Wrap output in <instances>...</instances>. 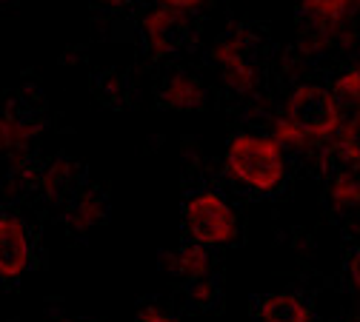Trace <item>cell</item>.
I'll use <instances>...</instances> for the list:
<instances>
[{"label":"cell","instance_id":"6da1fadb","mask_svg":"<svg viewBox=\"0 0 360 322\" xmlns=\"http://www.w3.org/2000/svg\"><path fill=\"white\" fill-rule=\"evenodd\" d=\"M340 106L326 86H297L281 117L272 126V137L283 149H323L340 128Z\"/></svg>","mask_w":360,"mask_h":322},{"label":"cell","instance_id":"7a4b0ae2","mask_svg":"<svg viewBox=\"0 0 360 322\" xmlns=\"http://www.w3.org/2000/svg\"><path fill=\"white\" fill-rule=\"evenodd\" d=\"M226 171L255 194H272L286 180V149L272 134H235L226 146Z\"/></svg>","mask_w":360,"mask_h":322},{"label":"cell","instance_id":"3957f363","mask_svg":"<svg viewBox=\"0 0 360 322\" xmlns=\"http://www.w3.org/2000/svg\"><path fill=\"white\" fill-rule=\"evenodd\" d=\"M184 228L192 243L209 246H229L238 237V217L232 206L217 192L203 189L186 197L184 203Z\"/></svg>","mask_w":360,"mask_h":322},{"label":"cell","instance_id":"277c9868","mask_svg":"<svg viewBox=\"0 0 360 322\" xmlns=\"http://www.w3.org/2000/svg\"><path fill=\"white\" fill-rule=\"evenodd\" d=\"M360 15V0H300V46L321 52Z\"/></svg>","mask_w":360,"mask_h":322},{"label":"cell","instance_id":"5b68a950","mask_svg":"<svg viewBox=\"0 0 360 322\" xmlns=\"http://www.w3.org/2000/svg\"><path fill=\"white\" fill-rule=\"evenodd\" d=\"M141 34H143L146 49L155 58H169V55L184 52L195 40V26H192V18L186 12L158 6L143 18Z\"/></svg>","mask_w":360,"mask_h":322},{"label":"cell","instance_id":"8992f818","mask_svg":"<svg viewBox=\"0 0 360 322\" xmlns=\"http://www.w3.org/2000/svg\"><path fill=\"white\" fill-rule=\"evenodd\" d=\"M32 232L29 225L9 211H0V280L15 283L32 265Z\"/></svg>","mask_w":360,"mask_h":322},{"label":"cell","instance_id":"52a82bcc","mask_svg":"<svg viewBox=\"0 0 360 322\" xmlns=\"http://www.w3.org/2000/svg\"><path fill=\"white\" fill-rule=\"evenodd\" d=\"M40 131V117L32 106L12 100L6 109H0V157L20 160L34 146V137Z\"/></svg>","mask_w":360,"mask_h":322},{"label":"cell","instance_id":"ba28073f","mask_svg":"<svg viewBox=\"0 0 360 322\" xmlns=\"http://www.w3.org/2000/svg\"><path fill=\"white\" fill-rule=\"evenodd\" d=\"M214 63L220 66L223 72V80H226V86L232 91H240V95H246V91H252L257 86V69L249 58V49H246V43L232 34V37H223L217 46H214V52H212Z\"/></svg>","mask_w":360,"mask_h":322},{"label":"cell","instance_id":"9c48e42d","mask_svg":"<svg viewBox=\"0 0 360 322\" xmlns=\"http://www.w3.org/2000/svg\"><path fill=\"white\" fill-rule=\"evenodd\" d=\"M257 319L260 322H314L311 305L289 291L269 294L257 302Z\"/></svg>","mask_w":360,"mask_h":322},{"label":"cell","instance_id":"30bf717a","mask_svg":"<svg viewBox=\"0 0 360 322\" xmlns=\"http://www.w3.org/2000/svg\"><path fill=\"white\" fill-rule=\"evenodd\" d=\"M206 98L203 91V83L189 74V72H174L166 77L163 88H160V100L169 106V109H180V112H189V109H198Z\"/></svg>","mask_w":360,"mask_h":322},{"label":"cell","instance_id":"8fae6325","mask_svg":"<svg viewBox=\"0 0 360 322\" xmlns=\"http://www.w3.org/2000/svg\"><path fill=\"white\" fill-rule=\"evenodd\" d=\"M69 211H66V220L75 225V228H92L98 225L103 217H106V200L92 192V189H77L72 197H69Z\"/></svg>","mask_w":360,"mask_h":322},{"label":"cell","instance_id":"7c38bea8","mask_svg":"<svg viewBox=\"0 0 360 322\" xmlns=\"http://www.w3.org/2000/svg\"><path fill=\"white\" fill-rule=\"evenodd\" d=\"M172 271L177 277H184L186 283H198V280H206L209 271H212V262H209V254L203 246L198 243H186L180 246L172 257Z\"/></svg>","mask_w":360,"mask_h":322},{"label":"cell","instance_id":"4fadbf2b","mask_svg":"<svg viewBox=\"0 0 360 322\" xmlns=\"http://www.w3.org/2000/svg\"><path fill=\"white\" fill-rule=\"evenodd\" d=\"M332 95L340 106V112H360V66L346 69L335 83H332Z\"/></svg>","mask_w":360,"mask_h":322},{"label":"cell","instance_id":"5bb4252c","mask_svg":"<svg viewBox=\"0 0 360 322\" xmlns=\"http://www.w3.org/2000/svg\"><path fill=\"white\" fill-rule=\"evenodd\" d=\"M329 200L338 208H354L360 206V177L352 168H343L335 174L332 186H329Z\"/></svg>","mask_w":360,"mask_h":322},{"label":"cell","instance_id":"9a60e30c","mask_svg":"<svg viewBox=\"0 0 360 322\" xmlns=\"http://www.w3.org/2000/svg\"><path fill=\"white\" fill-rule=\"evenodd\" d=\"M138 322H180L174 314H169V311H163L160 305H143L141 311H138Z\"/></svg>","mask_w":360,"mask_h":322},{"label":"cell","instance_id":"2e32d148","mask_svg":"<svg viewBox=\"0 0 360 322\" xmlns=\"http://www.w3.org/2000/svg\"><path fill=\"white\" fill-rule=\"evenodd\" d=\"M158 4L163 6V9H174V12H186V15H192V12H198L206 0H158Z\"/></svg>","mask_w":360,"mask_h":322},{"label":"cell","instance_id":"e0dca14e","mask_svg":"<svg viewBox=\"0 0 360 322\" xmlns=\"http://www.w3.org/2000/svg\"><path fill=\"white\" fill-rule=\"evenodd\" d=\"M349 280H352V286L360 297V251H354L352 260H349Z\"/></svg>","mask_w":360,"mask_h":322}]
</instances>
